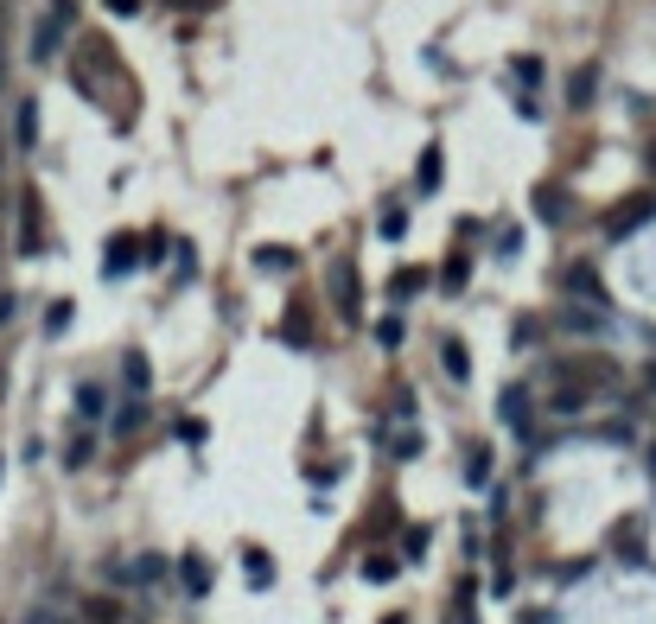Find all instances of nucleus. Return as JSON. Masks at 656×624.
Masks as SVG:
<instances>
[{
    "mask_svg": "<svg viewBox=\"0 0 656 624\" xmlns=\"http://www.w3.org/2000/svg\"><path fill=\"white\" fill-rule=\"evenodd\" d=\"M26 624H64L58 612H45V605H32V612H26Z\"/></svg>",
    "mask_w": 656,
    "mask_h": 624,
    "instance_id": "obj_25",
    "label": "nucleus"
},
{
    "mask_svg": "<svg viewBox=\"0 0 656 624\" xmlns=\"http://www.w3.org/2000/svg\"><path fill=\"white\" fill-rule=\"evenodd\" d=\"M141 421H147V408H141V402H128L122 414H115V433H134V427H141Z\"/></svg>",
    "mask_w": 656,
    "mask_h": 624,
    "instance_id": "obj_22",
    "label": "nucleus"
},
{
    "mask_svg": "<svg viewBox=\"0 0 656 624\" xmlns=\"http://www.w3.org/2000/svg\"><path fill=\"white\" fill-rule=\"evenodd\" d=\"M414 192H421V198H427V192H440V147H427V153H421V166H414Z\"/></svg>",
    "mask_w": 656,
    "mask_h": 624,
    "instance_id": "obj_7",
    "label": "nucleus"
},
{
    "mask_svg": "<svg viewBox=\"0 0 656 624\" xmlns=\"http://www.w3.org/2000/svg\"><path fill=\"white\" fill-rule=\"evenodd\" d=\"M421 287H427V274H421V268H402V274L389 281V293H395V300H414Z\"/></svg>",
    "mask_w": 656,
    "mask_h": 624,
    "instance_id": "obj_12",
    "label": "nucleus"
},
{
    "mask_svg": "<svg viewBox=\"0 0 656 624\" xmlns=\"http://www.w3.org/2000/svg\"><path fill=\"white\" fill-rule=\"evenodd\" d=\"M166 574V561H160V554H141V561H128V567H115V580H141V586H153V580H160Z\"/></svg>",
    "mask_w": 656,
    "mask_h": 624,
    "instance_id": "obj_5",
    "label": "nucleus"
},
{
    "mask_svg": "<svg viewBox=\"0 0 656 624\" xmlns=\"http://www.w3.org/2000/svg\"><path fill=\"white\" fill-rule=\"evenodd\" d=\"M249 580H255V586H268V580H274V567H268V554H262V548H249Z\"/></svg>",
    "mask_w": 656,
    "mask_h": 624,
    "instance_id": "obj_20",
    "label": "nucleus"
},
{
    "mask_svg": "<svg viewBox=\"0 0 656 624\" xmlns=\"http://www.w3.org/2000/svg\"><path fill=\"white\" fill-rule=\"evenodd\" d=\"M128 612H122V599H109V593H102V599H83V624H122Z\"/></svg>",
    "mask_w": 656,
    "mask_h": 624,
    "instance_id": "obj_6",
    "label": "nucleus"
},
{
    "mask_svg": "<svg viewBox=\"0 0 656 624\" xmlns=\"http://www.w3.org/2000/svg\"><path fill=\"white\" fill-rule=\"evenodd\" d=\"M567 293H574V300L606 306V287H599V274H593V268H567Z\"/></svg>",
    "mask_w": 656,
    "mask_h": 624,
    "instance_id": "obj_3",
    "label": "nucleus"
},
{
    "mask_svg": "<svg viewBox=\"0 0 656 624\" xmlns=\"http://www.w3.org/2000/svg\"><path fill=\"white\" fill-rule=\"evenodd\" d=\"M376 230H383L389 242H395V236H408V204H383V223H376Z\"/></svg>",
    "mask_w": 656,
    "mask_h": 624,
    "instance_id": "obj_13",
    "label": "nucleus"
},
{
    "mask_svg": "<svg viewBox=\"0 0 656 624\" xmlns=\"http://www.w3.org/2000/svg\"><path fill=\"white\" fill-rule=\"evenodd\" d=\"M128 383L147 395V383H153V370H147V357H128Z\"/></svg>",
    "mask_w": 656,
    "mask_h": 624,
    "instance_id": "obj_23",
    "label": "nucleus"
},
{
    "mask_svg": "<svg viewBox=\"0 0 656 624\" xmlns=\"http://www.w3.org/2000/svg\"><path fill=\"white\" fill-rule=\"evenodd\" d=\"M497 408H504V421H510L516 433H529V389H523V383H510L504 395H497Z\"/></svg>",
    "mask_w": 656,
    "mask_h": 624,
    "instance_id": "obj_2",
    "label": "nucleus"
},
{
    "mask_svg": "<svg viewBox=\"0 0 656 624\" xmlns=\"http://www.w3.org/2000/svg\"><path fill=\"white\" fill-rule=\"evenodd\" d=\"M364 574H370L376 586H383V580H395V561H389V554H370V561H364Z\"/></svg>",
    "mask_w": 656,
    "mask_h": 624,
    "instance_id": "obj_21",
    "label": "nucleus"
},
{
    "mask_svg": "<svg viewBox=\"0 0 656 624\" xmlns=\"http://www.w3.org/2000/svg\"><path fill=\"white\" fill-rule=\"evenodd\" d=\"M179 580H185V593H211V567H204L198 554H185V561H179Z\"/></svg>",
    "mask_w": 656,
    "mask_h": 624,
    "instance_id": "obj_8",
    "label": "nucleus"
},
{
    "mask_svg": "<svg viewBox=\"0 0 656 624\" xmlns=\"http://www.w3.org/2000/svg\"><path fill=\"white\" fill-rule=\"evenodd\" d=\"M440 363H446V376H453V383H465V376H472V357H465V338H440Z\"/></svg>",
    "mask_w": 656,
    "mask_h": 624,
    "instance_id": "obj_4",
    "label": "nucleus"
},
{
    "mask_svg": "<svg viewBox=\"0 0 656 624\" xmlns=\"http://www.w3.org/2000/svg\"><path fill=\"white\" fill-rule=\"evenodd\" d=\"M20 211H26V230H20V249L32 255V249H39V198H26V204H20Z\"/></svg>",
    "mask_w": 656,
    "mask_h": 624,
    "instance_id": "obj_15",
    "label": "nucleus"
},
{
    "mask_svg": "<svg viewBox=\"0 0 656 624\" xmlns=\"http://www.w3.org/2000/svg\"><path fill=\"white\" fill-rule=\"evenodd\" d=\"M109 13H115V20H134V13H141V0H109Z\"/></svg>",
    "mask_w": 656,
    "mask_h": 624,
    "instance_id": "obj_24",
    "label": "nucleus"
},
{
    "mask_svg": "<svg viewBox=\"0 0 656 624\" xmlns=\"http://www.w3.org/2000/svg\"><path fill=\"white\" fill-rule=\"evenodd\" d=\"M77 414H83V421H102V389H96V383L77 389Z\"/></svg>",
    "mask_w": 656,
    "mask_h": 624,
    "instance_id": "obj_18",
    "label": "nucleus"
},
{
    "mask_svg": "<svg viewBox=\"0 0 656 624\" xmlns=\"http://www.w3.org/2000/svg\"><path fill=\"white\" fill-rule=\"evenodd\" d=\"M32 141H39V102H20V147L32 153Z\"/></svg>",
    "mask_w": 656,
    "mask_h": 624,
    "instance_id": "obj_16",
    "label": "nucleus"
},
{
    "mask_svg": "<svg viewBox=\"0 0 656 624\" xmlns=\"http://www.w3.org/2000/svg\"><path fill=\"white\" fill-rule=\"evenodd\" d=\"M134 249H141L134 236H115V242H109V274H128V268H134Z\"/></svg>",
    "mask_w": 656,
    "mask_h": 624,
    "instance_id": "obj_11",
    "label": "nucleus"
},
{
    "mask_svg": "<svg viewBox=\"0 0 656 624\" xmlns=\"http://www.w3.org/2000/svg\"><path fill=\"white\" fill-rule=\"evenodd\" d=\"M332 293L344 300V312L357 319V274H351V268H338V274H332Z\"/></svg>",
    "mask_w": 656,
    "mask_h": 624,
    "instance_id": "obj_14",
    "label": "nucleus"
},
{
    "mask_svg": "<svg viewBox=\"0 0 656 624\" xmlns=\"http://www.w3.org/2000/svg\"><path fill=\"white\" fill-rule=\"evenodd\" d=\"M465 281H472V262H465V255H453V262H446V274H440V287H446V293H459Z\"/></svg>",
    "mask_w": 656,
    "mask_h": 624,
    "instance_id": "obj_17",
    "label": "nucleus"
},
{
    "mask_svg": "<svg viewBox=\"0 0 656 624\" xmlns=\"http://www.w3.org/2000/svg\"><path fill=\"white\" fill-rule=\"evenodd\" d=\"M77 32V0H51L45 7V20H39V32H32V58L39 64H51L58 58V45Z\"/></svg>",
    "mask_w": 656,
    "mask_h": 624,
    "instance_id": "obj_1",
    "label": "nucleus"
},
{
    "mask_svg": "<svg viewBox=\"0 0 656 624\" xmlns=\"http://www.w3.org/2000/svg\"><path fill=\"white\" fill-rule=\"evenodd\" d=\"M453 624H478V618H472V605H465V593H459V612H453Z\"/></svg>",
    "mask_w": 656,
    "mask_h": 624,
    "instance_id": "obj_26",
    "label": "nucleus"
},
{
    "mask_svg": "<svg viewBox=\"0 0 656 624\" xmlns=\"http://www.w3.org/2000/svg\"><path fill=\"white\" fill-rule=\"evenodd\" d=\"M255 262H262L268 274H287V268H300V255L281 249V242H268V249H255Z\"/></svg>",
    "mask_w": 656,
    "mask_h": 624,
    "instance_id": "obj_9",
    "label": "nucleus"
},
{
    "mask_svg": "<svg viewBox=\"0 0 656 624\" xmlns=\"http://www.w3.org/2000/svg\"><path fill=\"white\" fill-rule=\"evenodd\" d=\"M593 90H599V71H574V77H567V102H574V109H586Z\"/></svg>",
    "mask_w": 656,
    "mask_h": 624,
    "instance_id": "obj_10",
    "label": "nucleus"
},
{
    "mask_svg": "<svg viewBox=\"0 0 656 624\" xmlns=\"http://www.w3.org/2000/svg\"><path fill=\"white\" fill-rule=\"evenodd\" d=\"M402 338H408V325H402V319H383V325H376V344H383V351H395Z\"/></svg>",
    "mask_w": 656,
    "mask_h": 624,
    "instance_id": "obj_19",
    "label": "nucleus"
}]
</instances>
